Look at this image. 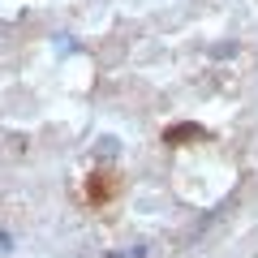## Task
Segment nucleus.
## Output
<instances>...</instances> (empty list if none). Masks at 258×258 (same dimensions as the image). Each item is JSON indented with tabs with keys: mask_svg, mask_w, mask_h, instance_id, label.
I'll list each match as a JSON object with an SVG mask.
<instances>
[{
	"mask_svg": "<svg viewBox=\"0 0 258 258\" xmlns=\"http://www.w3.org/2000/svg\"><path fill=\"white\" fill-rule=\"evenodd\" d=\"M185 138H203V129L198 125H176V129L164 134V142H185Z\"/></svg>",
	"mask_w": 258,
	"mask_h": 258,
	"instance_id": "nucleus-2",
	"label": "nucleus"
},
{
	"mask_svg": "<svg viewBox=\"0 0 258 258\" xmlns=\"http://www.w3.org/2000/svg\"><path fill=\"white\" fill-rule=\"evenodd\" d=\"M116 189H120V185H116V176H112V172H91V176H86V198H91L95 207H99V203H112Z\"/></svg>",
	"mask_w": 258,
	"mask_h": 258,
	"instance_id": "nucleus-1",
	"label": "nucleus"
}]
</instances>
